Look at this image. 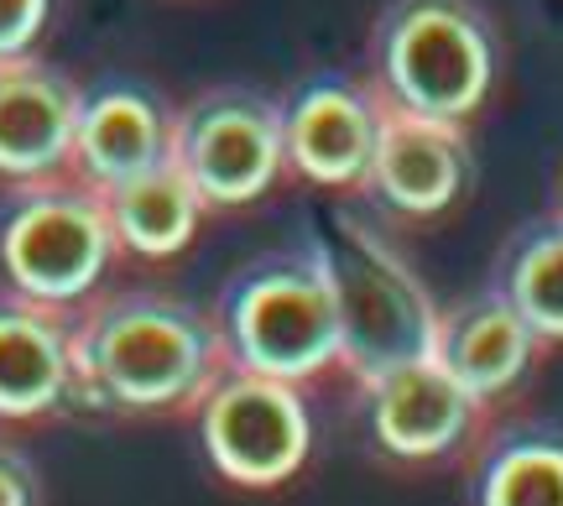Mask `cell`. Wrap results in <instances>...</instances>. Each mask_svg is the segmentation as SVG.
Wrapping results in <instances>:
<instances>
[{
	"label": "cell",
	"mask_w": 563,
	"mask_h": 506,
	"mask_svg": "<svg viewBox=\"0 0 563 506\" xmlns=\"http://www.w3.org/2000/svg\"><path fill=\"white\" fill-rule=\"evenodd\" d=\"M230 371L220 319L173 298H84L68 319V403L89 413H188Z\"/></svg>",
	"instance_id": "obj_1"
},
{
	"label": "cell",
	"mask_w": 563,
	"mask_h": 506,
	"mask_svg": "<svg viewBox=\"0 0 563 506\" xmlns=\"http://www.w3.org/2000/svg\"><path fill=\"white\" fill-rule=\"evenodd\" d=\"M319 266L340 314V365L361 386L397 365L433 355L439 308L418 283V272L361 220H334L313 241Z\"/></svg>",
	"instance_id": "obj_2"
},
{
	"label": "cell",
	"mask_w": 563,
	"mask_h": 506,
	"mask_svg": "<svg viewBox=\"0 0 563 506\" xmlns=\"http://www.w3.org/2000/svg\"><path fill=\"white\" fill-rule=\"evenodd\" d=\"M371 84L418 116L464 125L496 84V37L470 0H397L376 32Z\"/></svg>",
	"instance_id": "obj_3"
},
{
	"label": "cell",
	"mask_w": 563,
	"mask_h": 506,
	"mask_svg": "<svg viewBox=\"0 0 563 506\" xmlns=\"http://www.w3.org/2000/svg\"><path fill=\"white\" fill-rule=\"evenodd\" d=\"M220 334L235 371L292 386H308L329 365H340V314L319 251L308 245L302 256H277L245 272L224 298Z\"/></svg>",
	"instance_id": "obj_4"
},
{
	"label": "cell",
	"mask_w": 563,
	"mask_h": 506,
	"mask_svg": "<svg viewBox=\"0 0 563 506\" xmlns=\"http://www.w3.org/2000/svg\"><path fill=\"white\" fill-rule=\"evenodd\" d=\"M115 230L100 188L74 173L42 183H16L0 215V272L11 293L37 304L74 308L100 287L115 256Z\"/></svg>",
	"instance_id": "obj_5"
},
{
	"label": "cell",
	"mask_w": 563,
	"mask_h": 506,
	"mask_svg": "<svg viewBox=\"0 0 563 506\" xmlns=\"http://www.w3.org/2000/svg\"><path fill=\"white\" fill-rule=\"evenodd\" d=\"M203 454L230 486L272 491L287 486L313 449V424L302 386L256 376V371H224L199 403Z\"/></svg>",
	"instance_id": "obj_6"
},
{
	"label": "cell",
	"mask_w": 563,
	"mask_h": 506,
	"mask_svg": "<svg viewBox=\"0 0 563 506\" xmlns=\"http://www.w3.org/2000/svg\"><path fill=\"white\" fill-rule=\"evenodd\" d=\"M167 157L188 173L209 209L262 199L287 167L282 146V110L251 89H214L188 100L173 116Z\"/></svg>",
	"instance_id": "obj_7"
},
{
	"label": "cell",
	"mask_w": 563,
	"mask_h": 506,
	"mask_svg": "<svg viewBox=\"0 0 563 506\" xmlns=\"http://www.w3.org/2000/svg\"><path fill=\"white\" fill-rule=\"evenodd\" d=\"M371 105H376V146H371V173L365 188L412 220H428L464 194L470 178V146H464V125L439 121V116H418L407 105L386 100L376 84Z\"/></svg>",
	"instance_id": "obj_8"
},
{
	"label": "cell",
	"mask_w": 563,
	"mask_h": 506,
	"mask_svg": "<svg viewBox=\"0 0 563 506\" xmlns=\"http://www.w3.org/2000/svg\"><path fill=\"white\" fill-rule=\"evenodd\" d=\"M365 392H371L376 444L412 465L460 454L464 444H475L485 424V403L449 376L439 355H418V361L397 365V371L376 376Z\"/></svg>",
	"instance_id": "obj_9"
},
{
	"label": "cell",
	"mask_w": 563,
	"mask_h": 506,
	"mask_svg": "<svg viewBox=\"0 0 563 506\" xmlns=\"http://www.w3.org/2000/svg\"><path fill=\"white\" fill-rule=\"evenodd\" d=\"M84 95L32 53L0 58V183H42L74 173V125Z\"/></svg>",
	"instance_id": "obj_10"
},
{
	"label": "cell",
	"mask_w": 563,
	"mask_h": 506,
	"mask_svg": "<svg viewBox=\"0 0 563 506\" xmlns=\"http://www.w3.org/2000/svg\"><path fill=\"white\" fill-rule=\"evenodd\" d=\"M287 167L319 188H365L371 146H376V105L371 89L313 84L282 110Z\"/></svg>",
	"instance_id": "obj_11"
},
{
	"label": "cell",
	"mask_w": 563,
	"mask_h": 506,
	"mask_svg": "<svg viewBox=\"0 0 563 506\" xmlns=\"http://www.w3.org/2000/svg\"><path fill=\"white\" fill-rule=\"evenodd\" d=\"M538 334L522 314L511 308L501 287L485 293L475 304H460L454 314H439V334H433V355L449 365V376L475 392L485 407L501 403L511 386L532 371L538 355Z\"/></svg>",
	"instance_id": "obj_12"
},
{
	"label": "cell",
	"mask_w": 563,
	"mask_h": 506,
	"mask_svg": "<svg viewBox=\"0 0 563 506\" xmlns=\"http://www.w3.org/2000/svg\"><path fill=\"white\" fill-rule=\"evenodd\" d=\"M68 319L74 308L0 298V418L32 424L68 403Z\"/></svg>",
	"instance_id": "obj_13"
},
{
	"label": "cell",
	"mask_w": 563,
	"mask_h": 506,
	"mask_svg": "<svg viewBox=\"0 0 563 506\" xmlns=\"http://www.w3.org/2000/svg\"><path fill=\"white\" fill-rule=\"evenodd\" d=\"M173 116L141 89H100L79 105L74 125V178L89 188H115L167 157Z\"/></svg>",
	"instance_id": "obj_14"
},
{
	"label": "cell",
	"mask_w": 563,
	"mask_h": 506,
	"mask_svg": "<svg viewBox=\"0 0 563 506\" xmlns=\"http://www.w3.org/2000/svg\"><path fill=\"white\" fill-rule=\"evenodd\" d=\"M104 215H110V230H115V245L131 251V256H178L183 245L194 241L199 220L209 215L203 194L188 183L173 157H162L157 167H146L136 178L115 183V188H100Z\"/></svg>",
	"instance_id": "obj_15"
},
{
	"label": "cell",
	"mask_w": 563,
	"mask_h": 506,
	"mask_svg": "<svg viewBox=\"0 0 563 506\" xmlns=\"http://www.w3.org/2000/svg\"><path fill=\"white\" fill-rule=\"evenodd\" d=\"M501 293L543 344L563 340V215L517 241V251L506 256Z\"/></svg>",
	"instance_id": "obj_16"
},
{
	"label": "cell",
	"mask_w": 563,
	"mask_h": 506,
	"mask_svg": "<svg viewBox=\"0 0 563 506\" xmlns=\"http://www.w3.org/2000/svg\"><path fill=\"white\" fill-rule=\"evenodd\" d=\"M475 496L485 506H563V439L517 433L485 454Z\"/></svg>",
	"instance_id": "obj_17"
},
{
	"label": "cell",
	"mask_w": 563,
	"mask_h": 506,
	"mask_svg": "<svg viewBox=\"0 0 563 506\" xmlns=\"http://www.w3.org/2000/svg\"><path fill=\"white\" fill-rule=\"evenodd\" d=\"M47 16H53V0H0V58L32 53L47 32Z\"/></svg>",
	"instance_id": "obj_18"
},
{
	"label": "cell",
	"mask_w": 563,
	"mask_h": 506,
	"mask_svg": "<svg viewBox=\"0 0 563 506\" xmlns=\"http://www.w3.org/2000/svg\"><path fill=\"white\" fill-rule=\"evenodd\" d=\"M37 496V470L26 465L16 449L0 444V506H32Z\"/></svg>",
	"instance_id": "obj_19"
}]
</instances>
